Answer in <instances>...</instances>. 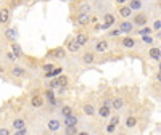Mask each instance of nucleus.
I'll list each match as a JSON object with an SVG mask.
<instances>
[{
    "mask_svg": "<svg viewBox=\"0 0 161 135\" xmlns=\"http://www.w3.org/2000/svg\"><path fill=\"white\" fill-rule=\"evenodd\" d=\"M115 16H113L111 13H107L105 16H103V24H102V29H108L110 26H113L115 24Z\"/></svg>",
    "mask_w": 161,
    "mask_h": 135,
    "instance_id": "f257e3e1",
    "label": "nucleus"
},
{
    "mask_svg": "<svg viewBox=\"0 0 161 135\" xmlns=\"http://www.w3.org/2000/svg\"><path fill=\"white\" fill-rule=\"evenodd\" d=\"M119 31H121V32H124V34H130L132 31H134V24H132L130 21H124V23H121Z\"/></svg>",
    "mask_w": 161,
    "mask_h": 135,
    "instance_id": "f03ea898",
    "label": "nucleus"
},
{
    "mask_svg": "<svg viewBox=\"0 0 161 135\" xmlns=\"http://www.w3.org/2000/svg\"><path fill=\"white\" fill-rule=\"evenodd\" d=\"M10 21V12L7 8H0V24H7Z\"/></svg>",
    "mask_w": 161,
    "mask_h": 135,
    "instance_id": "7ed1b4c3",
    "label": "nucleus"
},
{
    "mask_svg": "<svg viewBox=\"0 0 161 135\" xmlns=\"http://www.w3.org/2000/svg\"><path fill=\"white\" fill-rule=\"evenodd\" d=\"M132 24H137V26H144V24H147V16H145L144 13L135 15V16H134V23H132Z\"/></svg>",
    "mask_w": 161,
    "mask_h": 135,
    "instance_id": "20e7f679",
    "label": "nucleus"
},
{
    "mask_svg": "<svg viewBox=\"0 0 161 135\" xmlns=\"http://www.w3.org/2000/svg\"><path fill=\"white\" fill-rule=\"evenodd\" d=\"M31 105L34 106V108H40V106L44 105V100H42V96H40V95H34L32 98H31Z\"/></svg>",
    "mask_w": 161,
    "mask_h": 135,
    "instance_id": "39448f33",
    "label": "nucleus"
},
{
    "mask_svg": "<svg viewBox=\"0 0 161 135\" xmlns=\"http://www.w3.org/2000/svg\"><path fill=\"white\" fill-rule=\"evenodd\" d=\"M90 23V15H78V24L86 26Z\"/></svg>",
    "mask_w": 161,
    "mask_h": 135,
    "instance_id": "423d86ee",
    "label": "nucleus"
},
{
    "mask_svg": "<svg viewBox=\"0 0 161 135\" xmlns=\"http://www.w3.org/2000/svg\"><path fill=\"white\" fill-rule=\"evenodd\" d=\"M76 42L79 44V47L86 45V44L89 42V35H87V34H78V37H76Z\"/></svg>",
    "mask_w": 161,
    "mask_h": 135,
    "instance_id": "0eeeda50",
    "label": "nucleus"
},
{
    "mask_svg": "<svg viewBox=\"0 0 161 135\" xmlns=\"http://www.w3.org/2000/svg\"><path fill=\"white\" fill-rule=\"evenodd\" d=\"M122 47L134 48V47H135V40H134L132 37H124V39H122Z\"/></svg>",
    "mask_w": 161,
    "mask_h": 135,
    "instance_id": "6e6552de",
    "label": "nucleus"
},
{
    "mask_svg": "<svg viewBox=\"0 0 161 135\" xmlns=\"http://www.w3.org/2000/svg\"><path fill=\"white\" fill-rule=\"evenodd\" d=\"M49 56H53V58H64V50H63V48H53V50L49 53Z\"/></svg>",
    "mask_w": 161,
    "mask_h": 135,
    "instance_id": "1a4fd4ad",
    "label": "nucleus"
},
{
    "mask_svg": "<svg viewBox=\"0 0 161 135\" xmlns=\"http://www.w3.org/2000/svg\"><path fill=\"white\" fill-rule=\"evenodd\" d=\"M107 48H108V42L107 40H98L95 44V50L97 52H107Z\"/></svg>",
    "mask_w": 161,
    "mask_h": 135,
    "instance_id": "9d476101",
    "label": "nucleus"
},
{
    "mask_svg": "<svg viewBox=\"0 0 161 135\" xmlns=\"http://www.w3.org/2000/svg\"><path fill=\"white\" fill-rule=\"evenodd\" d=\"M159 55H161V50H159L158 47H155V48H150V58H151V60L158 61V60H159Z\"/></svg>",
    "mask_w": 161,
    "mask_h": 135,
    "instance_id": "9b49d317",
    "label": "nucleus"
},
{
    "mask_svg": "<svg viewBox=\"0 0 161 135\" xmlns=\"http://www.w3.org/2000/svg\"><path fill=\"white\" fill-rule=\"evenodd\" d=\"M12 53H13L16 58H20V56L23 55V50H21V47L18 45V44H15V42H13V44H12Z\"/></svg>",
    "mask_w": 161,
    "mask_h": 135,
    "instance_id": "f8f14e48",
    "label": "nucleus"
},
{
    "mask_svg": "<svg viewBox=\"0 0 161 135\" xmlns=\"http://www.w3.org/2000/svg\"><path fill=\"white\" fill-rule=\"evenodd\" d=\"M82 60H84V63H86V64H90V63H93V60H95V55L90 53V52H86V53H84V56H82Z\"/></svg>",
    "mask_w": 161,
    "mask_h": 135,
    "instance_id": "ddd939ff",
    "label": "nucleus"
},
{
    "mask_svg": "<svg viewBox=\"0 0 161 135\" xmlns=\"http://www.w3.org/2000/svg\"><path fill=\"white\" fill-rule=\"evenodd\" d=\"M64 124H66V125H76V124H78V118L73 116V114L64 116Z\"/></svg>",
    "mask_w": 161,
    "mask_h": 135,
    "instance_id": "4468645a",
    "label": "nucleus"
},
{
    "mask_svg": "<svg viewBox=\"0 0 161 135\" xmlns=\"http://www.w3.org/2000/svg\"><path fill=\"white\" fill-rule=\"evenodd\" d=\"M122 105H124V100L118 96V98H115V100L111 101V108H115V109H121V108H122Z\"/></svg>",
    "mask_w": 161,
    "mask_h": 135,
    "instance_id": "2eb2a0df",
    "label": "nucleus"
},
{
    "mask_svg": "<svg viewBox=\"0 0 161 135\" xmlns=\"http://www.w3.org/2000/svg\"><path fill=\"white\" fill-rule=\"evenodd\" d=\"M78 15H90V5L89 3L81 5L79 10H78Z\"/></svg>",
    "mask_w": 161,
    "mask_h": 135,
    "instance_id": "dca6fc26",
    "label": "nucleus"
},
{
    "mask_svg": "<svg viewBox=\"0 0 161 135\" xmlns=\"http://www.w3.org/2000/svg\"><path fill=\"white\" fill-rule=\"evenodd\" d=\"M119 15H121L122 18H130L132 10H130L129 7H121V8H119Z\"/></svg>",
    "mask_w": 161,
    "mask_h": 135,
    "instance_id": "f3484780",
    "label": "nucleus"
},
{
    "mask_svg": "<svg viewBox=\"0 0 161 135\" xmlns=\"http://www.w3.org/2000/svg\"><path fill=\"white\" fill-rule=\"evenodd\" d=\"M12 74H13L15 77H23V76L26 74V71L23 69V68H20V66H15L13 69H12Z\"/></svg>",
    "mask_w": 161,
    "mask_h": 135,
    "instance_id": "a211bd4d",
    "label": "nucleus"
},
{
    "mask_svg": "<svg viewBox=\"0 0 161 135\" xmlns=\"http://www.w3.org/2000/svg\"><path fill=\"white\" fill-rule=\"evenodd\" d=\"M49 129L52 130V132H56L60 129V121H56V119H50L49 121Z\"/></svg>",
    "mask_w": 161,
    "mask_h": 135,
    "instance_id": "6ab92c4d",
    "label": "nucleus"
},
{
    "mask_svg": "<svg viewBox=\"0 0 161 135\" xmlns=\"http://www.w3.org/2000/svg\"><path fill=\"white\" fill-rule=\"evenodd\" d=\"M135 125H137V119L134 118V116H129V118L126 119V127L132 129V127H135Z\"/></svg>",
    "mask_w": 161,
    "mask_h": 135,
    "instance_id": "aec40b11",
    "label": "nucleus"
},
{
    "mask_svg": "<svg viewBox=\"0 0 161 135\" xmlns=\"http://www.w3.org/2000/svg\"><path fill=\"white\" fill-rule=\"evenodd\" d=\"M129 8L132 10V12H134V10H140L142 8V2H140V0H130V2H129Z\"/></svg>",
    "mask_w": 161,
    "mask_h": 135,
    "instance_id": "412c9836",
    "label": "nucleus"
},
{
    "mask_svg": "<svg viewBox=\"0 0 161 135\" xmlns=\"http://www.w3.org/2000/svg\"><path fill=\"white\" fill-rule=\"evenodd\" d=\"M98 114L102 116V118H108V116H110V106L102 105V108L98 109Z\"/></svg>",
    "mask_w": 161,
    "mask_h": 135,
    "instance_id": "4be33fe9",
    "label": "nucleus"
},
{
    "mask_svg": "<svg viewBox=\"0 0 161 135\" xmlns=\"http://www.w3.org/2000/svg\"><path fill=\"white\" fill-rule=\"evenodd\" d=\"M84 113H86L87 116H93L95 114V108H93L90 103H87V105H84Z\"/></svg>",
    "mask_w": 161,
    "mask_h": 135,
    "instance_id": "5701e85b",
    "label": "nucleus"
},
{
    "mask_svg": "<svg viewBox=\"0 0 161 135\" xmlns=\"http://www.w3.org/2000/svg\"><path fill=\"white\" fill-rule=\"evenodd\" d=\"M23 127H26V121H24V119H16V121L13 122V129H15V130L23 129Z\"/></svg>",
    "mask_w": 161,
    "mask_h": 135,
    "instance_id": "b1692460",
    "label": "nucleus"
},
{
    "mask_svg": "<svg viewBox=\"0 0 161 135\" xmlns=\"http://www.w3.org/2000/svg\"><path fill=\"white\" fill-rule=\"evenodd\" d=\"M79 44L78 42H76V40H73V42H69V45H68V50L71 52V53H76V52H78L79 50Z\"/></svg>",
    "mask_w": 161,
    "mask_h": 135,
    "instance_id": "393cba45",
    "label": "nucleus"
},
{
    "mask_svg": "<svg viewBox=\"0 0 161 135\" xmlns=\"http://www.w3.org/2000/svg\"><path fill=\"white\" fill-rule=\"evenodd\" d=\"M5 35L8 37V39H10V40H13V39H16V31H15V29H7V31H5Z\"/></svg>",
    "mask_w": 161,
    "mask_h": 135,
    "instance_id": "a878e982",
    "label": "nucleus"
},
{
    "mask_svg": "<svg viewBox=\"0 0 161 135\" xmlns=\"http://www.w3.org/2000/svg\"><path fill=\"white\" fill-rule=\"evenodd\" d=\"M56 82H58V85H61V87H66V85H68V77H66V76H61V77H58V79H56Z\"/></svg>",
    "mask_w": 161,
    "mask_h": 135,
    "instance_id": "bb28decb",
    "label": "nucleus"
},
{
    "mask_svg": "<svg viewBox=\"0 0 161 135\" xmlns=\"http://www.w3.org/2000/svg\"><path fill=\"white\" fill-rule=\"evenodd\" d=\"M45 96L50 100L52 105H55V93H53V90H47V92H45Z\"/></svg>",
    "mask_w": 161,
    "mask_h": 135,
    "instance_id": "cd10ccee",
    "label": "nucleus"
},
{
    "mask_svg": "<svg viewBox=\"0 0 161 135\" xmlns=\"http://www.w3.org/2000/svg\"><path fill=\"white\" fill-rule=\"evenodd\" d=\"M61 114H63V116H69V114H73V108H71V106H64V108L61 109Z\"/></svg>",
    "mask_w": 161,
    "mask_h": 135,
    "instance_id": "c85d7f7f",
    "label": "nucleus"
},
{
    "mask_svg": "<svg viewBox=\"0 0 161 135\" xmlns=\"http://www.w3.org/2000/svg\"><path fill=\"white\" fill-rule=\"evenodd\" d=\"M66 133H69V135L78 133V129H76L74 125H66Z\"/></svg>",
    "mask_w": 161,
    "mask_h": 135,
    "instance_id": "c756f323",
    "label": "nucleus"
},
{
    "mask_svg": "<svg viewBox=\"0 0 161 135\" xmlns=\"http://www.w3.org/2000/svg\"><path fill=\"white\" fill-rule=\"evenodd\" d=\"M139 34L140 35H148V34H151V29L150 27H144V29H140V31H139Z\"/></svg>",
    "mask_w": 161,
    "mask_h": 135,
    "instance_id": "7c9ffc66",
    "label": "nucleus"
},
{
    "mask_svg": "<svg viewBox=\"0 0 161 135\" xmlns=\"http://www.w3.org/2000/svg\"><path fill=\"white\" fill-rule=\"evenodd\" d=\"M153 29H155V31H159V29H161V21H159V19H156V21L153 23Z\"/></svg>",
    "mask_w": 161,
    "mask_h": 135,
    "instance_id": "2f4dec72",
    "label": "nucleus"
},
{
    "mask_svg": "<svg viewBox=\"0 0 161 135\" xmlns=\"http://www.w3.org/2000/svg\"><path fill=\"white\" fill-rule=\"evenodd\" d=\"M26 133H27V130H26V127H23V129H18L15 135H26Z\"/></svg>",
    "mask_w": 161,
    "mask_h": 135,
    "instance_id": "473e14b6",
    "label": "nucleus"
},
{
    "mask_svg": "<svg viewBox=\"0 0 161 135\" xmlns=\"http://www.w3.org/2000/svg\"><path fill=\"white\" fill-rule=\"evenodd\" d=\"M52 69H53V64H45V66H44V71H45V72H49V71H52Z\"/></svg>",
    "mask_w": 161,
    "mask_h": 135,
    "instance_id": "72a5a7b5",
    "label": "nucleus"
},
{
    "mask_svg": "<svg viewBox=\"0 0 161 135\" xmlns=\"http://www.w3.org/2000/svg\"><path fill=\"white\" fill-rule=\"evenodd\" d=\"M118 122H119V118H118V116H113V118H111V124L118 125Z\"/></svg>",
    "mask_w": 161,
    "mask_h": 135,
    "instance_id": "f704fd0d",
    "label": "nucleus"
},
{
    "mask_svg": "<svg viewBox=\"0 0 161 135\" xmlns=\"http://www.w3.org/2000/svg\"><path fill=\"white\" fill-rule=\"evenodd\" d=\"M119 34H121L119 29H116V31H110V35H113V37H116V35H119Z\"/></svg>",
    "mask_w": 161,
    "mask_h": 135,
    "instance_id": "c9c22d12",
    "label": "nucleus"
},
{
    "mask_svg": "<svg viewBox=\"0 0 161 135\" xmlns=\"http://www.w3.org/2000/svg\"><path fill=\"white\" fill-rule=\"evenodd\" d=\"M0 135H10V130L8 129H0Z\"/></svg>",
    "mask_w": 161,
    "mask_h": 135,
    "instance_id": "e433bc0d",
    "label": "nucleus"
},
{
    "mask_svg": "<svg viewBox=\"0 0 161 135\" xmlns=\"http://www.w3.org/2000/svg\"><path fill=\"white\" fill-rule=\"evenodd\" d=\"M107 130L108 132H115V124H110L108 127H107Z\"/></svg>",
    "mask_w": 161,
    "mask_h": 135,
    "instance_id": "4c0bfd02",
    "label": "nucleus"
},
{
    "mask_svg": "<svg viewBox=\"0 0 161 135\" xmlns=\"http://www.w3.org/2000/svg\"><path fill=\"white\" fill-rule=\"evenodd\" d=\"M55 87H58V82H56V81H52V82H50V89H55Z\"/></svg>",
    "mask_w": 161,
    "mask_h": 135,
    "instance_id": "58836bf2",
    "label": "nucleus"
},
{
    "mask_svg": "<svg viewBox=\"0 0 161 135\" xmlns=\"http://www.w3.org/2000/svg\"><path fill=\"white\" fill-rule=\"evenodd\" d=\"M7 56H8V58H10V60H16V56H15V55H13L12 52H10V53H8Z\"/></svg>",
    "mask_w": 161,
    "mask_h": 135,
    "instance_id": "ea45409f",
    "label": "nucleus"
},
{
    "mask_svg": "<svg viewBox=\"0 0 161 135\" xmlns=\"http://www.w3.org/2000/svg\"><path fill=\"white\" fill-rule=\"evenodd\" d=\"M116 3H121V5H122V3H126V0H116Z\"/></svg>",
    "mask_w": 161,
    "mask_h": 135,
    "instance_id": "a19ab883",
    "label": "nucleus"
},
{
    "mask_svg": "<svg viewBox=\"0 0 161 135\" xmlns=\"http://www.w3.org/2000/svg\"><path fill=\"white\" fill-rule=\"evenodd\" d=\"M71 2H73V0H71Z\"/></svg>",
    "mask_w": 161,
    "mask_h": 135,
    "instance_id": "79ce46f5",
    "label": "nucleus"
}]
</instances>
